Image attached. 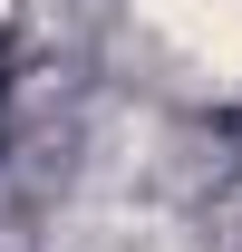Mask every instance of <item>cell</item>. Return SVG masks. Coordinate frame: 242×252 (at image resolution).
Masks as SVG:
<instances>
[]
</instances>
